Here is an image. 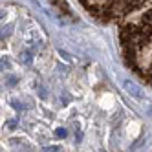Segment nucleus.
Returning <instances> with one entry per match:
<instances>
[{
	"mask_svg": "<svg viewBox=\"0 0 152 152\" xmlns=\"http://www.w3.org/2000/svg\"><path fill=\"white\" fill-rule=\"evenodd\" d=\"M121 51L137 77L152 84V2H141L121 24Z\"/></svg>",
	"mask_w": 152,
	"mask_h": 152,
	"instance_id": "1",
	"label": "nucleus"
},
{
	"mask_svg": "<svg viewBox=\"0 0 152 152\" xmlns=\"http://www.w3.org/2000/svg\"><path fill=\"white\" fill-rule=\"evenodd\" d=\"M9 31H11V26L4 28V29H2V37H7V35H9Z\"/></svg>",
	"mask_w": 152,
	"mask_h": 152,
	"instance_id": "4",
	"label": "nucleus"
},
{
	"mask_svg": "<svg viewBox=\"0 0 152 152\" xmlns=\"http://www.w3.org/2000/svg\"><path fill=\"white\" fill-rule=\"evenodd\" d=\"M83 6L101 20H125L137 11L141 2H83Z\"/></svg>",
	"mask_w": 152,
	"mask_h": 152,
	"instance_id": "2",
	"label": "nucleus"
},
{
	"mask_svg": "<svg viewBox=\"0 0 152 152\" xmlns=\"http://www.w3.org/2000/svg\"><path fill=\"white\" fill-rule=\"evenodd\" d=\"M55 136L57 137H64V136H66V130H64V128H57L55 130Z\"/></svg>",
	"mask_w": 152,
	"mask_h": 152,
	"instance_id": "3",
	"label": "nucleus"
}]
</instances>
